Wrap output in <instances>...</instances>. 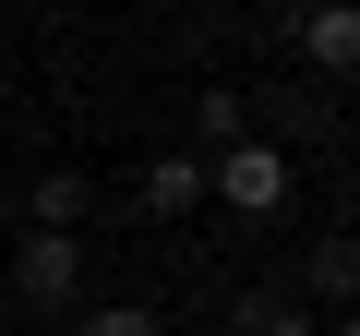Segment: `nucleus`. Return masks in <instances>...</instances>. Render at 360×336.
Listing matches in <instances>:
<instances>
[{
	"label": "nucleus",
	"mask_w": 360,
	"mask_h": 336,
	"mask_svg": "<svg viewBox=\"0 0 360 336\" xmlns=\"http://www.w3.org/2000/svg\"><path fill=\"white\" fill-rule=\"evenodd\" d=\"M205 193L229 205V217H288V193H300V168H288V144H229V156H205Z\"/></svg>",
	"instance_id": "obj_1"
},
{
	"label": "nucleus",
	"mask_w": 360,
	"mask_h": 336,
	"mask_svg": "<svg viewBox=\"0 0 360 336\" xmlns=\"http://www.w3.org/2000/svg\"><path fill=\"white\" fill-rule=\"evenodd\" d=\"M72 288H84V240L72 228H25L13 240V300L25 312H72Z\"/></svg>",
	"instance_id": "obj_2"
},
{
	"label": "nucleus",
	"mask_w": 360,
	"mask_h": 336,
	"mask_svg": "<svg viewBox=\"0 0 360 336\" xmlns=\"http://www.w3.org/2000/svg\"><path fill=\"white\" fill-rule=\"evenodd\" d=\"M300 60L312 72H360V0H312L300 13Z\"/></svg>",
	"instance_id": "obj_3"
},
{
	"label": "nucleus",
	"mask_w": 360,
	"mask_h": 336,
	"mask_svg": "<svg viewBox=\"0 0 360 336\" xmlns=\"http://www.w3.org/2000/svg\"><path fill=\"white\" fill-rule=\"evenodd\" d=\"M193 205H205V156H180V144L144 156V217H193Z\"/></svg>",
	"instance_id": "obj_4"
},
{
	"label": "nucleus",
	"mask_w": 360,
	"mask_h": 336,
	"mask_svg": "<svg viewBox=\"0 0 360 336\" xmlns=\"http://www.w3.org/2000/svg\"><path fill=\"white\" fill-rule=\"evenodd\" d=\"M84 205H96V193H84V168H49V181L25 193V217H37V228H84Z\"/></svg>",
	"instance_id": "obj_5"
},
{
	"label": "nucleus",
	"mask_w": 360,
	"mask_h": 336,
	"mask_svg": "<svg viewBox=\"0 0 360 336\" xmlns=\"http://www.w3.org/2000/svg\"><path fill=\"white\" fill-rule=\"evenodd\" d=\"M300 276H312V300H348V312H360V240H312Z\"/></svg>",
	"instance_id": "obj_6"
},
{
	"label": "nucleus",
	"mask_w": 360,
	"mask_h": 336,
	"mask_svg": "<svg viewBox=\"0 0 360 336\" xmlns=\"http://www.w3.org/2000/svg\"><path fill=\"white\" fill-rule=\"evenodd\" d=\"M193 132H205V144H217V156H229V144H252V108H240V96H229V84H217V96H205V108H193Z\"/></svg>",
	"instance_id": "obj_7"
},
{
	"label": "nucleus",
	"mask_w": 360,
	"mask_h": 336,
	"mask_svg": "<svg viewBox=\"0 0 360 336\" xmlns=\"http://www.w3.org/2000/svg\"><path fill=\"white\" fill-rule=\"evenodd\" d=\"M72 336H168L144 300H96V312H72Z\"/></svg>",
	"instance_id": "obj_8"
},
{
	"label": "nucleus",
	"mask_w": 360,
	"mask_h": 336,
	"mask_svg": "<svg viewBox=\"0 0 360 336\" xmlns=\"http://www.w3.org/2000/svg\"><path fill=\"white\" fill-rule=\"evenodd\" d=\"M240 336H324L300 300H240Z\"/></svg>",
	"instance_id": "obj_9"
},
{
	"label": "nucleus",
	"mask_w": 360,
	"mask_h": 336,
	"mask_svg": "<svg viewBox=\"0 0 360 336\" xmlns=\"http://www.w3.org/2000/svg\"><path fill=\"white\" fill-rule=\"evenodd\" d=\"M324 336H360V312H336V324H324Z\"/></svg>",
	"instance_id": "obj_10"
},
{
	"label": "nucleus",
	"mask_w": 360,
	"mask_h": 336,
	"mask_svg": "<svg viewBox=\"0 0 360 336\" xmlns=\"http://www.w3.org/2000/svg\"><path fill=\"white\" fill-rule=\"evenodd\" d=\"M0 228H13V181H0Z\"/></svg>",
	"instance_id": "obj_11"
}]
</instances>
